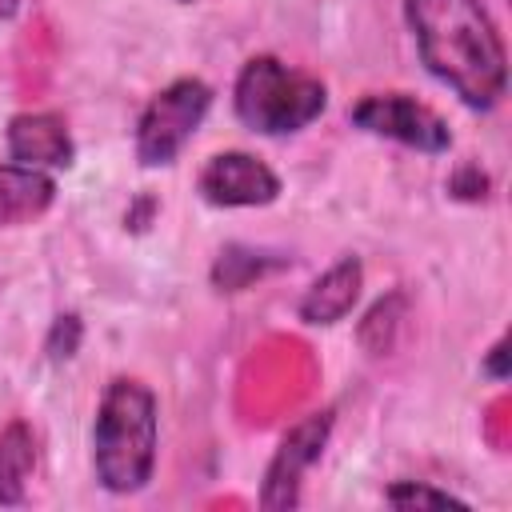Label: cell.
<instances>
[{
  "label": "cell",
  "mask_w": 512,
  "mask_h": 512,
  "mask_svg": "<svg viewBox=\"0 0 512 512\" xmlns=\"http://www.w3.org/2000/svg\"><path fill=\"white\" fill-rule=\"evenodd\" d=\"M484 372H488L492 380H504V376H508V340H496V344H492V352H488V360H484Z\"/></svg>",
  "instance_id": "e0dca14e"
},
{
  "label": "cell",
  "mask_w": 512,
  "mask_h": 512,
  "mask_svg": "<svg viewBox=\"0 0 512 512\" xmlns=\"http://www.w3.org/2000/svg\"><path fill=\"white\" fill-rule=\"evenodd\" d=\"M384 500L392 508H468L460 496L452 492H440V488H428V484H416V480H400L384 492Z\"/></svg>",
  "instance_id": "5bb4252c"
},
{
  "label": "cell",
  "mask_w": 512,
  "mask_h": 512,
  "mask_svg": "<svg viewBox=\"0 0 512 512\" xmlns=\"http://www.w3.org/2000/svg\"><path fill=\"white\" fill-rule=\"evenodd\" d=\"M56 200V184L52 176H44L40 168L28 164H0V228L12 224H28L36 216H44Z\"/></svg>",
  "instance_id": "30bf717a"
},
{
  "label": "cell",
  "mask_w": 512,
  "mask_h": 512,
  "mask_svg": "<svg viewBox=\"0 0 512 512\" xmlns=\"http://www.w3.org/2000/svg\"><path fill=\"white\" fill-rule=\"evenodd\" d=\"M232 104H236L240 124H248L252 132L288 136V132L308 128L324 112L328 92L316 76L296 72L276 56H252L236 76Z\"/></svg>",
  "instance_id": "3957f363"
},
{
  "label": "cell",
  "mask_w": 512,
  "mask_h": 512,
  "mask_svg": "<svg viewBox=\"0 0 512 512\" xmlns=\"http://www.w3.org/2000/svg\"><path fill=\"white\" fill-rule=\"evenodd\" d=\"M92 464L108 492H140L156 468V396L148 384L116 376L96 408Z\"/></svg>",
  "instance_id": "7a4b0ae2"
},
{
  "label": "cell",
  "mask_w": 512,
  "mask_h": 512,
  "mask_svg": "<svg viewBox=\"0 0 512 512\" xmlns=\"http://www.w3.org/2000/svg\"><path fill=\"white\" fill-rule=\"evenodd\" d=\"M16 8H20V0H0V20L16 16Z\"/></svg>",
  "instance_id": "ac0fdd59"
},
{
  "label": "cell",
  "mask_w": 512,
  "mask_h": 512,
  "mask_svg": "<svg viewBox=\"0 0 512 512\" xmlns=\"http://www.w3.org/2000/svg\"><path fill=\"white\" fill-rule=\"evenodd\" d=\"M32 468H36V436L24 420H12L0 432V504H24Z\"/></svg>",
  "instance_id": "8fae6325"
},
{
  "label": "cell",
  "mask_w": 512,
  "mask_h": 512,
  "mask_svg": "<svg viewBox=\"0 0 512 512\" xmlns=\"http://www.w3.org/2000/svg\"><path fill=\"white\" fill-rule=\"evenodd\" d=\"M8 156L28 168H68L76 148L56 112H20L8 120Z\"/></svg>",
  "instance_id": "ba28073f"
},
{
  "label": "cell",
  "mask_w": 512,
  "mask_h": 512,
  "mask_svg": "<svg viewBox=\"0 0 512 512\" xmlns=\"http://www.w3.org/2000/svg\"><path fill=\"white\" fill-rule=\"evenodd\" d=\"M424 68L468 108H492L508 84L504 40L480 0H404Z\"/></svg>",
  "instance_id": "6da1fadb"
},
{
  "label": "cell",
  "mask_w": 512,
  "mask_h": 512,
  "mask_svg": "<svg viewBox=\"0 0 512 512\" xmlns=\"http://www.w3.org/2000/svg\"><path fill=\"white\" fill-rule=\"evenodd\" d=\"M200 196L216 208H260L280 196V176L248 152H220L200 172Z\"/></svg>",
  "instance_id": "52a82bcc"
},
{
  "label": "cell",
  "mask_w": 512,
  "mask_h": 512,
  "mask_svg": "<svg viewBox=\"0 0 512 512\" xmlns=\"http://www.w3.org/2000/svg\"><path fill=\"white\" fill-rule=\"evenodd\" d=\"M80 340H84V324H80V316L76 312H64V316H56L52 320V328H48V340H44V352H48V360H72L76 352H80Z\"/></svg>",
  "instance_id": "9a60e30c"
},
{
  "label": "cell",
  "mask_w": 512,
  "mask_h": 512,
  "mask_svg": "<svg viewBox=\"0 0 512 512\" xmlns=\"http://www.w3.org/2000/svg\"><path fill=\"white\" fill-rule=\"evenodd\" d=\"M208 104H212V88L196 76L172 80L164 92H156L136 124V160L144 168L172 164L200 128V120L208 116Z\"/></svg>",
  "instance_id": "277c9868"
},
{
  "label": "cell",
  "mask_w": 512,
  "mask_h": 512,
  "mask_svg": "<svg viewBox=\"0 0 512 512\" xmlns=\"http://www.w3.org/2000/svg\"><path fill=\"white\" fill-rule=\"evenodd\" d=\"M184 4H188V0H184Z\"/></svg>",
  "instance_id": "d6986e66"
},
{
  "label": "cell",
  "mask_w": 512,
  "mask_h": 512,
  "mask_svg": "<svg viewBox=\"0 0 512 512\" xmlns=\"http://www.w3.org/2000/svg\"><path fill=\"white\" fill-rule=\"evenodd\" d=\"M352 124L372 136L408 144L416 152H448V144H452L448 124L428 104H420L416 96H404V92L364 96L360 104H352Z\"/></svg>",
  "instance_id": "5b68a950"
},
{
  "label": "cell",
  "mask_w": 512,
  "mask_h": 512,
  "mask_svg": "<svg viewBox=\"0 0 512 512\" xmlns=\"http://www.w3.org/2000/svg\"><path fill=\"white\" fill-rule=\"evenodd\" d=\"M400 320H404V292H392V296H384V300H376V304L368 308V316H364L360 328H356V340H360L372 356H384V352H392V344H396Z\"/></svg>",
  "instance_id": "4fadbf2b"
},
{
  "label": "cell",
  "mask_w": 512,
  "mask_h": 512,
  "mask_svg": "<svg viewBox=\"0 0 512 512\" xmlns=\"http://www.w3.org/2000/svg\"><path fill=\"white\" fill-rule=\"evenodd\" d=\"M360 284H364V268L356 256L336 260L300 300V320L304 324H336L352 312V304L360 300Z\"/></svg>",
  "instance_id": "9c48e42d"
},
{
  "label": "cell",
  "mask_w": 512,
  "mask_h": 512,
  "mask_svg": "<svg viewBox=\"0 0 512 512\" xmlns=\"http://www.w3.org/2000/svg\"><path fill=\"white\" fill-rule=\"evenodd\" d=\"M448 188H452L460 200H480V196L488 192V176H484L476 164H464V168L448 180Z\"/></svg>",
  "instance_id": "2e32d148"
},
{
  "label": "cell",
  "mask_w": 512,
  "mask_h": 512,
  "mask_svg": "<svg viewBox=\"0 0 512 512\" xmlns=\"http://www.w3.org/2000/svg\"><path fill=\"white\" fill-rule=\"evenodd\" d=\"M284 264L288 260L276 256V252H260V248H248V244H228V248H220L216 264H212V284L220 292H244L260 276H268V272H276Z\"/></svg>",
  "instance_id": "7c38bea8"
},
{
  "label": "cell",
  "mask_w": 512,
  "mask_h": 512,
  "mask_svg": "<svg viewBox=\"0 0 512 512\" xmlns=\"http://www.w3.org/2000/svg\"><path fill=\"white\" fill-rule=\"evenodd\" d=\"M328 432H332V408H320V412L304 416L300 424H292L280 436V444H276V452H272V460L264 468L260 508L288 512V508L300 504V480L320 460V452L328 444Z\"/></svg>",
  "instance_id": "8992f818"
}]
</instances>
